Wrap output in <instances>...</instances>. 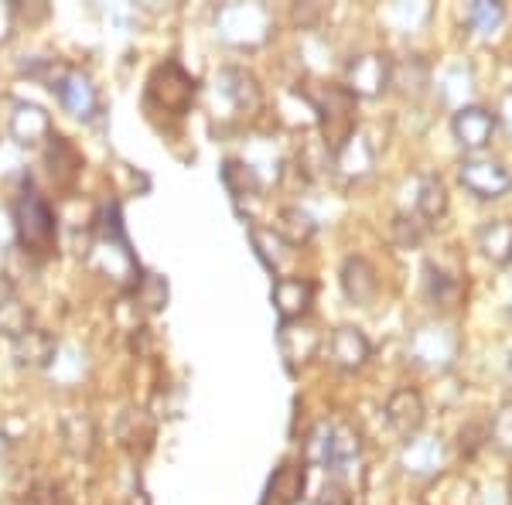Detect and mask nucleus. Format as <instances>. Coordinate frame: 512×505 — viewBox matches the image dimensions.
Returning <instances> with one entry per match:
<instances>
[{
  "label": "nucleus",
  "instance_id": "13",
  "mask_svg": "<svg viewBox=\"0 0 512 505\" xmlns=\"http://www.w3.org/2000/svg\"><path fill=\"white\" fill-rule=\"evenodd\" d=\"M495 127H499L495 113H489L485 106H472V103L454 110V117H451V134L465 151H485V147L492 144Z\"/></svg>",
  "mask_w": 512,
  "mask_h": 505
},
{
  "label": "nucleus",
  "instance_id": "35",
  "mask_svg": "<svg viewBox=\"0 0 512 505\" xmlns=\"http://www.w3.org/2000/svg\"><path fill=\"white\" fill-rule=\"evenodd\" d=\"M328 454H332V424L321 420V424L308 434V441H304V461H308V465L328 468Z\"/></svg>",
  "mask_w": 512,
  "mask_h": 505
},
{
  "label": "nucleus",
  "instance_id": "10",
  "mask_svg": "<svg viewBox=\"0 0 512 505\" xmlns=\"http://www.w3.org/2000/svg\"><path fill=\"white\" fill-rule=\"evenodd\" d=\"M216 96L229 106L233 117H253L263 106V89L256 82L253 72L239 69V65H229L216 76Z\"/></svg>",
  "mask_w": 512,
  "mask_h": 505
},
{
  "label": "nucleus",
  "instance_id": "5",
  "mask_svg": "<svg viewBox=\"0 0 512 505\" xmlns=\"http://www.w3.org/2000/svg\"><path fill=\"white\" fill-rule=\"evenodd\" d=\"M407 352L420 369L444 372L458 362L461 338L448 321H424V325H417L414 331H410Z\"/></svg>",
  "mask_w": 512,
  "mask_h": 505
},
{
  "label": "nucleus",
  "instance_id": "27",
  "mask_svg": "<svg viewBox=\"0 0 512 505\" xmlns=\"http://www.w3.org/2000/svg\"><path fill=\"white\" fill-rule=\"evenodd\" d=\"M417 215L424 222H437L448 215V188H444V181L437 175H424L417 185Z\"/></svg>",
  "mask_w": 512,
  "mask_h": 505
},
{
  "label": "nucleus",
  "instance_id": "33",
  "mask_svg": "<svg viewBox=\"0 0 512 505\" xmlns=\"http://www.w3.org/2000/svg\"><path fill=\"white\" fill-rule=\"evenodd\" d=\"M427 79H431L427 65L420 59H410L403 65H393L390 86H400V93H407V96H420V93H424V86H427Z\"/></svg>",
  "mask_w": 512,
  "mask_h": 505
},
{
  "label": "nucleus",
  "instance_id": "6",
  "mask_svg": "<svg viewBox=\"0 0 512 505\" xmlns=\"http://www.w3.org/2000/svg\"><path fill=\"white\" fill-rule=\"evenodd\" d=\"M89 263L99 270V273H106L110 280H117V284H137V260H134V253H130V246H127V239H123L120 233V222H117V215H113V222L110 226H103V233H99V239L93 246H89Z\"/></svg>",
  "mask_w": 512,
  "mask_h": 505
},
{
  "label": "nucleus",
  "instance_id": "44",
  "mask_svg": "<svg viewBox=\"0 0 512 505\" xmlns=\"http://www.w3.org/2000/svg\"><path fill=\"white\" fill-rule=\"evenodd\" d=\"M509 372H512V349H509Z\"/></svg>",
  "mask_w": 512,
  "mask_h": 505
},
{
  "label": "nucleus",
  "instance_id": "8",
  "mask_svg": "<svg viewBox=\"0 0 512 505\" xmlns=\"http://www.w3.org/2000/svg\"><path fill=\"white\" fill-rule=\"evenodd\" d=\"M390 79H393V62L379 52H362L345 65V89L355 99L383 96L390 89Z\"/></svg>",
  "mask_w": 512,
  "mask_h": 505
},
{
  "label": "nucleus",
  "instance_id": "22",
  "mask_svg": "<svg viewBox=\"0 0 512 505\" xmlns=\"http://www.w3.org/2000/svg\"><path fill=\"white\" fill-rule=\"evenodd\" d=\"M321 349V331L308 321H291V325H280V352H284L287 366L297 369L304 362H311Z\"/></svg>",
  "mask_w": 512,
  "mask_h": 505
},
{
  "label": "nucleus",
  "instance_id": "30",
  "mask_svg": "<svg viewBox=\"0 0 512 505\" xmlns=\"http://www.w3.org/2000/svg\"><path fill=\"white\" fill-rule=\"evenodd\" d=\"M427 297H431L434 304H441V308H458L461 297H465V284H461L458 277H451V273L437 270L431 263V267H427Z\"/></svg>",
  "mask_w": 512,
  "mask_h": 505
},
{
  "label": "nucleus",
  "instance_id": "9",
  "mask_svg": "<svg viewBox=\"0 0 512 505\" xmlns=\"http://www.w3.org/2000/svg\"><path fill=\"white\" fill-rule=\"evenodd\" d=\"M458 181L482 202H495V198L512 192V175L506 164L492 161V157H465L458 168Z\"/></svg>",
  "mask_w": 512,
  "mask_h": 505
},
{
  "label": "nucleus",
  "instance_id": "39",
  "mask_svg": "<svg viewBox=\"0 0 512 505\" xmlns=\"http://www.w3.org/2000/svg\"><path fill=\"white\" fill-rule=\"evenodd\" d=\"M62 485L55 478H38L35 485L28 488V505H62Z\"/></svg>",
  "mask_w": 512,
  "mask_h": 505
},
{
  "label": "nucleus",
  "instance_id": "40",
  "mask_svg": "<svg viewBox=\"0 0 512 505\" xmlns=\"http://www.w3.org/2000/svg\"><path fill=\"white\" fill-rule=\"evenodd\" d=\"M11 246H18V226H14V212L0 209V253H7Z\"/></svg>",
  "mask_w": 512,
  "mask_h": 505
},
{
  "label": "nucleus",
  "instance_id": "43",
  "mask_svg": "<svg viewBox=\"0 0 512 505\" xmlns=\"http://www.w3.org/2000/svg\"><path fill=\"white\" fill-rule=\"evenodd\" d=\"M14 294H18V291H14L11 277H7V273H0V304H4V301H11Z\"/></svg>",
  "mask_w": 512,
  "mask_h": 505
},
{
  "label": "nucleus",
  "instance_id": "4",
  "mask_svg": "<svg viewBox=\"0 0 512 505\" xmlns=\"http://www.w3.org/2000/svg\"><path fill=\"white\" fill-rule=\"evenodd\" d=\"M198 96V82L181 69V62L168 59L147 79V110L168 113V117H185Z\"/></svg>",
  "mask_w": 512,
  "mask_h": 505
},
{
  "label": "nucleus",
  "instance_id": "29",
  "mask_svg": "<svg viewBox=\"0 0 512 505\" xmlns=\"http://www.w3.org/2000/svg\"><path fill=\"white\" fill-rule=\"evenodd\" d=\"M465 21L475 35L492 38L506 24V4H499V0H475V4H468Z\"/></svg>",
  "mask_w": 512,
  "mask_h": 505
},
{
  "label": "nucleus",
  "instance_id": "23",
  "mask_svg": "<svg viewBox=\"0 0 512 505\" xmlns=\"http://www.w3.org/2000/svg\"><path fill=\"white\" fill-rule=\"evenodd\" d=\"M478 250L485 260H492L495 267L512 263V219H489L478 226Z\"/></svg>",
  "mask_w": 512,
  "mask_h": 505
},
{
  "label": "nucleus",
  "instance_id": "25",
  "mask_svg": "<svg viewBox=\"0 0 512 505\" xmlns=\"http://www.w3.org/2000/svg\"><path fill=\"white\" fill-rule=\"evenodd\" d=\"M315 219H311L304 209H297V205H284V209L277 212V222H274V233L284 246H308L311 236H315Z\"/></svg>",
  "mask_w": 512,
  "mask_h": 505
},
{
  "label": "nucleus",
  "instance_id": "18",
  "mask_svg": "<svg viewBox=\"0 0 512 505\" xmlns=\"http://www.w3.org/2000/svg\"><path fill=\"white\" fill-rule=\"evenodd\" d=\"M373 168H376V151L359 130L338 151H332V171L342 181H362L373 175Z\"/></svg>",
  "mask_w": 512,
  "mask_h": 505
},
{
  "label": "nucleus",
  "instance_id": "17",
  "mask_svg": "<svg viewBox=\"0 0 512 505\" xmlns=\"http://www.w3.org/2000/svg\"><path fill=\"white\" fill-rule=\"evenodd\" d=\"M11 355H14V366L18 369H31V372L48 369V366H55V359H59V342H55L52 331L31 328L11 342Z\"/></svg>",
  "mask_w": 512,
  "mask_h": 505
},
{
  "label": "nucleus",
  "instance_id": "26",
  "mask_svg": "<svg viewBox=\"0 0 512 505\" xmlns=\"http://www.w3.org/2000/svg\"><path fill=\"white\" fill-rule=\"evenodd\" d=\"M362 454V434L352 424H332V454H328V468L332 471H349Z\"/></svg>",
  "mask_w": 512,
  "mask_h": 505
},
{
  "label": "nucleus",
  "instance_id": "20",
  "mask_svg": "<svg viewBox=\"0 0 512 505\" xmlns=\"http://www.w3.org/2000/svg\"><path fill=\"white\" fill-rule=\"evenodd\" d=\"M342 291L359 308H369L379 297V273L366 256H349L342 263Z\"/></svg>",
  "mask_w": 512,
  "mask_h": 505
},
{
  "label": "nucleus",
  "instance_id": "19",
  "mask_svg": "<svg viewBox=\"0 0 512 505\" xmlns=\"http://www.w3.org/2000/svg\"><path fill=\"white\" fill-rule=\"evenodd\" d=\"M59 437H62V447L72 454V458L89 461L96 454V444H99V427H96V420L89 417V413L69 410L59 420Z\"/></svg>",
  "mask_w": 512,
  "mask_h": 505
},
{
  "label": "nucleus",
  "instance_id": "14",
  "mask_svg": "<svg viewBox=\"0 0 512 505\" xmlns=\"http://www.w3.org/2000/svg\"><path fill=\"white\" fill-rule=\"evenodd\" d=\"M274 311L280 318V325H291V321H304L315 304V284L304 277H277L274 280Z\"/></svg>",
  "mask_w": 512,
  "mask_h": 505
},
{
  "label": "nucleus",
  "instance_id": "34",
  "mask_svg": "<svg viewBox=\"0 0 512 505\" xmlns=\"http://www.w3.org/2000/svg\"><path fill=\"white\" fill-rule=\"evenodd\" d=\"M472 82H475V79H472V72H468L465 65H454L448 76L441 79V96L448 99V103H458V110H461V106H468L465 99L475 93Z\"/></svg>",
  "mask_w": 512,
  "mask_h": 505
},
{
  "label": "nucleus",
  "instance_id": "32",
  "mask_svg": "<svg viewBox=\"0 0 512 505\" xmlns=\"http://www.w3.org/2000/svg\"><path fill=\"white\" fill-rule=\"evenodd\" d=\"M31 308L21 301L18 294L11 297V301L0 304V335H7L14 342V338H21L24 331H31Z\"/></svg>",
  "mask_w": 512,
  "mask_h": 505
},
{
  "label": "nucleus",
  "instance_id": "2",
  "mask_svg": "<svg viewBox=\"0 0 512 505\" xmlns=\"http://www.w3.org/2000/svg\"><path fill=\"white\" fill-rule=\"evenodd\" d=\"M308 99L321 123V144L328 151H338L355 134V96L335 82H308Z\"/></svg>",
  "mask_w": 512,
  "mask_h": 505
},
{
  "label": "nucleus",
  "instance_id": "31",
  "mask_svg": "<svg viewBox=\"0 0 512 505\" xmlns=\"http://www.w3.org/2000/svg\"><path fill=\"white\" fill-rule=\"evenodd\" d=\"M222 181H226V188L233 198L260 195V178H256L253 164H243V161H233V157H229V161L222 164Z\"/></svg>",
  "mask_w": 512,
  "mask_h": 505
},
{
  "label": "nucleus",
  "instance_id": "36",
  "mask_svg": "<svg viewBox=\"0 0 512 505\" xmlns=\"http://www.w3.org/2000/svg\"><path fill=\"white\" fill-rule=\"evenodd\" d=\"M420 239H424V222H420V215H396L393 243L403 246V250H417Z\"/></svg>",
  "mask_w": 512,
  "mask_h": 505
},
{
  "label": "nucleus",
  "instance_id": "38",
  "mask_svg": "<svg viewBox=\"0 0 512 505\" xmlns=\"http://www.w3.org/2000/svg\"><path fill=\"white\" fill-rule=\"evenodd\" d=\"M489 441L499 447L502 454H512V400L502 403L492 417V430H489Z\"/></svg>",
  "mask_w": 512,
  "mask_h": 505
},
{
  "label": "nucleus",
  "instance_id": "1",
  "mask_svg": "<svg viewBox=\"0 0 512 505\" xmlns=\"http://www.w3.org/2000/svg\"><path fill=\"white\" fill-rule=\"evenodd\" d=\"M14 226H18V246L31 260H48L59 250V215L52 202L35 185H24L14 202Z\"/></svg>",
  "mask_w": 512,
  "mask_h": 505
},
{
  "label": "nucleus",
  "instance_id": "11",
  "mask_svg": "<svg viewBox=\"0 0 512 505\" xmlns=\"http://www.w3.org/2000/svg\"><path fill=\"white\" fill-rule=\"evenodd\" d=\"M7 134H11L14 144L28 147V151L45 147L48 140H52V134H55L52 113H48L45 106H38V103L18 99V103L11 106V117H7Z\"/></svg>",
  "mask_w": 512,
  "mask_h": 505
},
{
  "label": "nucleus",
  "instance_id": "42",
  "mask_svg": "<svg viewBox=\"0 0 512 505\" xmlns=\"http://www.w3.org/2000/svg\"><path fill=\"white\" fill-rule=\"evenodd\" d=\"M495 123H502V130L512 137V86L499 96V110H495Z\"/></svg>",
  "mask_w": 512,
  "mask_h": 505
},
{
  "label": "nucleus",
  "instance_id": "28",
  "mask_svg": "<svg viewBox=\"0 0 512 505\" xmlns=\"http://www.w3.org/2000/svg\"><path fill=\"white\" fill-rule=\"evenodd\" d=\"M304 485H308L304 465H297V461H287V465H280L274 471V478H270V495H274L280 505H294V502H301Z\"/></svg>",
  "mask_w": 512,
  "mask_h": 505
},
{
  "label": "nucleus",
  "instance_id": "3",
  "mask_svg": "<svg viewBox=\"0 0 512 505\" xmlns=\"http://www.w3.org/2000/svg\"><path fill=\"white\" fill-rule=\"evenodd\" d=\"M216 35L233 48H260L274 35V18L263 4L233 0V4H222L216 11Z\"/></svg>",
  "mask_w": 512,
  "mask_h": 505
},
{
  "label": "nucleus",
  "instance_id": "7",
  "mask_svg": "<svg viewBox=\"0 0 512 505\" xmlns=\"http://www.w3.org/2000/svg\"><path fill=\"white\" fill-rule=\"evenodd\" d=\"M48 89L59 96V103L76 120H93L99 113V89L93 76L86 69H79V65H62V72Z\"/></svg>",
  "mask_w": 512,
  "mask_h": 505
},
{
  "label": "nucleus",
  "instance_id": "15",
  "mask_svg": "<svg viewBox=\"0 0 512 505\" xmlns=\"http://www.w3.org/2000/svg\"><path fill=\"white\" fill-rule=\"evenodd\" d=\"M373 355V345H369L366 331L355 325H338L328 338V362L342 372H355L362 369Z\"/></svg>",
  "mask_w": 512,
  "mask_h": 505
},
{
  "label": "nucleus",
  "instance_id": "24",
  "mask_svg": "<svg viewBox=\"0 0 512 505\" xmlns=\"http://www.w3.org/2000/svg\"><path fill=\"white\" fill-rule=\"evenodd\" d=\"M117 437L130 454H144L154 441V420L147 417V410H123L117 420Z\"/></svg>",
  "mask_w": 512,
  "mask_h": 505
},
{
  "label": "nucleus",
  "instance_id": "16",
  "mask_svg": "<svg viewBox=\"0 0 512 505\" xmlns=\"http://www.w3.org/2000/svg\"><path fill=\"white\" fill-rule=\"evenodd\" d=\"M427 420V407H424V396L410 386H400L390 393L386 400V424H390L400 437H417V430L424 427Z\"/></svg>",
  "mask_w": 512,
  "mask_h": 505
},
{
  "label": "nucleus",
  "instance_id": "12",
  "mask_svg": "<svg viewBox=\"0 0 512 505\" xmlns=\"http://www.w3.org/2000/svg\"><path fill=\"white\" fill-rule=\"evenodd\" d=\"M400 465L410 478H434L448 465V447H444L441 437H431V434L410 437L400 451Z\"/></svg>",
  "mask_w": 512,
  "mask_h": 505
},
{
  "label": "nucleus",
  "instance_id": "41",
  "mask_svg": "<svg viewBox=\"0 0 512 505\" xmlns=\"http://www.w3.org/2000/svg\"><path fill=\"white\" fill-rule=\"evenodd\" d=\"M311 505H352V499H349V492H345V488L338 485V482H328Z\"/></svg>",
  "mask_w": 512,
  "mask_h": 505
},
{
  "label": "nucleus",
  "instance_id": "21",
  "mask_svg": "<svg viewBox=\"0 0 512 505\" xmlns=\"http://www.w3.org/2000/svg\"><path fill=\"white\" fill-rule=\"evenodd\" d=\"M45 168L52 181L59 188H72L82 175V154L69 137L52 134V140L45 144Z\"/></svg>",
  "mask_w": 512,
  "mask_h": 505
},
{
  "label": "nucleus",
  "instance_id": "37",
  "mask_svg": "<svg viewBox=\"0 0 512 505\" xmlns=\"http://www.w3.org/2000/svg\"><path fill=\"white\" fill-rule=\"evenodd\" d=\"M137 301L147 311H161L168 304V284L161 277H154V273H147V277L137 280Z\"/></svg>",
  "mask_w": 512,
  "mask_h": 505
},
{
  "label": "nucleus",
  "instance_id": "45",
  "mask_svg": "<svg viewBox=\"0 0 512 505\" xmlns=\"http://www.w3.org/2000/svg\"><path fill=\"white\" fill-rule=\"evenodd\" d=\"M509 318H512V304H509Z\"/></svg>",
  "mask_w": 512,
  "mask_h": 505
}]
</instances>
